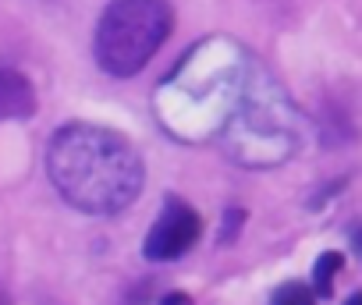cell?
<instances>
[{"label": "cell", "instance_id": "1", "mask_svg": "<svg viewBox=\"0 0 362 305\" xmlns=\"http://www.w3.org/2000/svg\"><path fill=\"white\" fill-rule=\"evenodd\" d=\"M47 171L57 192L86 213H121L142 192V160L132 142L96 124H68L54 135Z\"/></svg>", "mask_w": 362, "mask_h": 305}, {"label": "cell", "instance_id": "2", "mask_svg": "<svg viewBox=\"0 0 362 305\" xmlns=\"http://www.w3.org/2000/svg\"><path fill=\"white\" fill-rule=\"evenodd\" d=\"M170 32L167 0H110L96 29V61L107 75L142 71Z\"/></svg>", "mask_w": 362, "mask_h": 305}, {"label": "cell", "instance_id": "3", "mask_svg": "<svg viewBox=\"0 0 362 305\" xmlns=\"http://www.w3.org/2000/svg\"><path fill=\"white\" fill-rule=\"evenodd\" d=\"M199 238V213L192 206H185L181 199H170L163 206V213L156 217V224L149 227V238H146V259H177L185 256Z\"/></svg>", "mask_w": 362, "mask_h": 305}, {"label": "cell", "instance_id": "4", "mask_svg": "<svg viewBox=\"0 0 362 305\" xmlns=\"http://www.w3.org/2000/svg\"><path fill=\"white\" fill-rule=\"evenodd\" d=\"M36 110V92L25 75L0 68V121H25Z\"/></svg>", "mask_w": 362, "mask_h": 305}, {"label": "cell", "instance_id": "5", "mask_svg": "<svg viewBox=\"0 0 362 305\" xmlns=\"http://www.w3.org/2000/svg\"><path fill=\"white\" fill-rule=\"evenodd\" d=\"M341 263H344V256L341 252H323L320 259H316V270H313V284H316V291L327 298L330 294V284H334V273L341 270Z\"/></svg>", "mask_w": 362, "mask_h": 305}, {"label": "cell", "instance_id": "6", "mask_svg": "<svg viewBox=\"0 0 362 305\" xmlns=\"http://www.w3.org/2000/svg\"><path fill=\"white\" fill-rule=\"evenodd\" d=\"M270 305H316V298H313V291H309L305 284L288 280V284H281V287L274 291Z\"/></svg>", "mask_w": 362, "mask_h": 305}, {"label": "cell", "instance_id": "7", "mask_svg": "<svg viewBox=\"0 0 362 305\" xmlns=\"http://www.w3.org/2000/svg\"><path fill=\"white\" fill-rule=\"evenodd\" d=\"M351 245H355V252L362 256V224H358V227L351 231Z\"/></svg>", "mask_w": 362, "mask_h": 305}, {"label": "cell", "instance_id": "8", "mask_svg": "<svg viewBox=\"0 0 362 305\" xmlns=\"http://www.w3.org/2000/svg\"><path fill=\"white\" fill-rule=\"evenodd\" d=\"M163 305H185V298H181V294H170V298H163Z\"/></svg>", "mask_w": 362, "mask_h": 305}, {"label": "cell", "instance_id": "9", "mask_svg": "<svg viewBox=\"0 0 362 305\" xmlns=\"http://www.w3.org/2000/svg\"><path fill=\"white\" fill-rule=\"evenodd\" d=\"M344 305H362V291H358V294H351V298H348Z\"/></svg>", "mask_w": 362, "mask_h": 305}, {"label": "cell", "instance_id": "10", "mask_svg": "<svg viewBox=\"0 0 362 305\" xmlns=\"http://www.w3.org/2000/svg\"><path fill=\"white\" fill-rule=\"evenodd\" d=\"M0 305H8V294H4V287H0Z\"/></svg>", "mask_w": 362, "mask_h": 305}]
</instances>
